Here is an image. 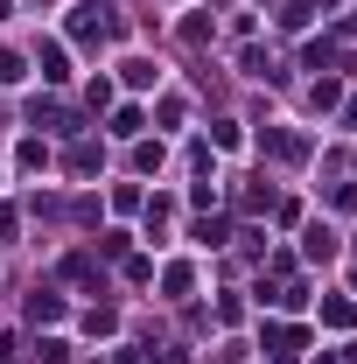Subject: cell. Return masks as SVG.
<instances>
[{"mask_svg":"<svg viewBox=\"0 0 357 364\" xmlns=\"http://www.w3.org/2000/svg\"><path fill=\"white\" fill-rule=\"evenodd\" d=\"M343 119H351V127H357V98H351V105H343Z\"/></svg>","mask_w":357,"mask_h":364,"instance_id":"obj_10","label":"cell"},{"mask_svg":"<svg viewBox=\"0 0 357 364\" xmlns=\"http://www.w3.org/2000/svg\"><path fill=\"white\" fill-rule=\"evenodd\" d=\"M112 28H119L112 0H85V7H70V36H85V43H98V36H112Z\"/></svg>","mask_w":357,"mask_h":364,"instance_id":"obj_1","label":"cell"},{"mask_svg":"<svg viewBox=\"0 0 357 364\" xmlns=\"http://www.w3.org/2000/svg\"><path fill=\"white\" fill-rule=\"evenodd\" d=\"M28 316H36V322H56V316H63V301H56V294H36V301H28Z\"/></svg>","mask_w":357,"mask_h":364,"instance_id":"obj_9","label":"cell"},{"mask_svg":"<svg viewBox=\"0 0 357 364\" xmlns=\"http://www.w3.org/2000/svg\"><path fill=\"white\" fill-rule=\"evenodd\" d=\"M154 77H161L154 63H140V56H134V63H127V85H134V91H147V85H154Z\"/></svg>","mask_w":357,"mask_h":364,"instance_id":"obj_8","label":"cell"},{"mask_svg":"<svg viewBox=\"0 0 357 364\" xmlns=\"http://www.w3.org/2000/svg\"><path fill=\"white\" fill-rule=\"evenodd\" d=\"M302 343H309L302 329H267V350H273V358H287V350H302Z\"/></svg>","mask_w":357,"mask_h":364,"instance_id":"obj_2","label":"cell"},{"mask_svg":"<svg viewBox=\"0 0 357 364\" xmlns=\"http://www.w3.org/2000/svg\"><path fill=\"white\" fill-rule=\"evenodd\" d=\"M302 252H309V259H329V252H336V231H329V225H315V231H309V245H302Z\"/></svg>","mask_w":357,"mask_h":364,"instance_id":"obj_4","label":"cell"},{"mask_svg":"<svg viewBox=\"0 0 357 364\" xmlns=\"http://www.w3.org/2000/svg\"><path fill=\"white\" fill-rule=\"evenodd\" d=\"M112 134H119V140L140 134V105H119V112H112Z\"/></svg>","mask_w":357,"mask_h":364,"instance_id":"obj_5","label":"cell"},{"mask_svg":"<svg viewBox=\"0 0 357 364\" xmlns=\"http://www.w3.org/2000/svg\"><path fill=\"white\" fill-rule=\"evenodd\" d=\"M21 77H28V63H21L14 49H0V85H21Z\"/></svg>","mask_w":357,"mask_h":364,"instance_id":"obj_7","label":"cell"},{"mask_svg":"<svg viewBox=\"0 0 357 364\" xmlns=\"http://www.w3.org/2000/svg\"><path fill=\"white\" fill-rule=\"evenodd\" d=\"M267 147L280 161H302V154H309V140H294V134H267Z\"/></svg>","mask_w":357,"mask_h":364,"instance_id":"obj_3","label":"cell"},{"mask_svg":"<svg viewBox=\"0 0 357 364\" xmlns=\"http://www.w3.org/2000/svg\"><path fill=\"white\" fill-rule=\"evenodd\" d=\"M7 14H14V7H7V0H0V21H7Z\"/></svg>","mask_w":357,"mask_h":364,"instance_id":"obj_11","label":"cell"},{"mask_svg":"<svg viewBox=\"0 0 357 364\" xmlns=\"http://www.w3.org/2000/svg\"><path fill=\"white\" fill-rule=\"evenodd\" d=\"M322 322H336V329H357V309H351V301H322Z\"/></svg>","mask_w":357,"mask_h":364,"instance_id":"obj_6","label":"cell"}]
</instances>
